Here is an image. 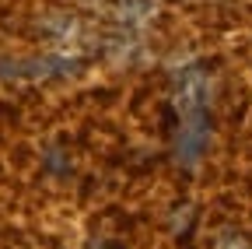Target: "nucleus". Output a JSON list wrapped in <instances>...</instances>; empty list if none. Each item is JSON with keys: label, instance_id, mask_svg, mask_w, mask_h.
Listing matches in <instances>:
<instances>
[]
</instances>
